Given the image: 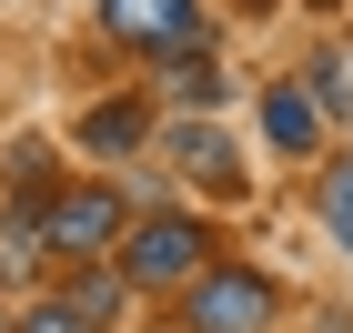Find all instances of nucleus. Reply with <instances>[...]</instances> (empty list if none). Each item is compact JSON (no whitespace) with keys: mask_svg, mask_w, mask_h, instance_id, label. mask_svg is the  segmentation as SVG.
<instances>
[{"mask_svg":"<svg viewBox=\"0 0 353 333\" xmlns=\"http://www.w3.org/2000/svg\"><path fill=\"white\" fill-rule=\"evenodd\" d=\"M202 252H212V232H202L192 212H152V222H121V283H132V293L192 283V273H202Z\"/></svg>","mask_w":353,"mask_h":333,"instance_id":"f257e3e1","label":"nucleus"},{"mask_svg":"<svg viewBox=\"0 0 353 333\" xmlns=\"http://www.w3.org/2000/svg\"><path fill=\"white\" fill-rule=\"evenodd\" d=\"M182 333H272V283L252 263H212L182 293Z\"/></svg>","mask_w":353,"mask_h":333,"instance_id":"f03ea898","label":"nucleus"},{"mask_svg":"<svg viewBox=\"0 0 353 333\" xmlns=\"http://www.w3.org/2000/svg\"><path fill=\"white\" fill-rule=\"evenodd\" d=\"M41 243H51L61 263H101V252L121 243V202H111L101 182H71V192H51V212H41Z\"/></svg>","mask_w":353,"mask_h":333,"instance_id":"7ed1b4c3","label":"nucleus"},{"mask_svg":"<svg viewBox=\"0 0 353 333\" xmlns=\"http://www.w3.org/2000/svg\"><path fill=\"white\" fill-rule=\"evenodd\" d=\"M162 162L182 172L192 192H212V202H232V192H243V152H232L212 121H172V132H162Z\"/></svg>","mask_w":353,"mask_h":333,"instance_id":"20e7f679","label":"nucleus"},{"mask_svg":"<svg viewBox=\"0 0 353 333\" xmlns=\"http://www.w3.org/2000/svg\"><path fill=\"white\" fill-rule=\"evenodd\" d=\"M101 30L162 61V51H182V41H202V10H192V0H101Z\"/></svg>","mask_w":353,"mask_h":333,"instance_id":"39448f33","label":"nucleus"},{"mask_svg":"<svg viewBox=\"0 0 353 333\" xmlns=\"http://www.w3.org/2000/svg\"><path fill=\"white\" fill-rule=\"evenodd\" d=\"M263 141L272 152H313V141H323V101H313L303 81H272L263 91Z\"/></svg>","mask_w":353,"mask_h":333,"instance_id":"423d86ee","label":"nucleus"},{"mask_svg":"<svg viewBox=\"0 0 353 333\" xmlns=\"http://www.w3.org/2000/svg\"><path fill=\"white\" fill-rule=\"evenodd\" d=\"M152 141V111L141 101H91L81 111V152H141Z\"/></svg>","mask_w":353,"mask_h":333,"instance_id":"0eeeda50","label":"nucleus"},{"mask_svg":"<svg viewBox=\"0 0 353 333\" xmlns=\"http://www.w3.org/2000/svg\"><path fill=\"white\" fill-rule=\"evenodd\" d=\"M162 91H172V101H192V111L222 101V61L202 51V41H182V51H162Z\"/></svg>","mask_w":353,"mask_h":333,"instance_id":"6e6552de","label":"nucleus"},{"mask_svg":"<svg viewBox=\"0 0 353 333\" xmlns=\"http://www.w3.org/2000/svg\"><path fill=\"white\" fill-rule=\"evenodd\" d=\"M323 232L353 252V162H333V172H323Z\"/></svg>","mask_w":353,"mask_h":333,"instance_id":"1a4fd4ad","label":"nucleus"},{"mask_svg":"<svg viewBox=\"0 0 353 333\" xmlns=\"http://www.w3.org/2000/svg\"><path fill=\"white\" fill-rule=\"evenodd\" d=\"M71 303H81V323H111V313H121V273H91Z\"/></svg>","mask_w":353,"mask_h":333,"instance_id":"9d476101","label":"nucleus"},{"mask_svg":"<svg viewBox=\"0 0 353 333\" xmlns=\"http://www.w3.org/2000/svg\"><path fill=\"white\" fill-rule=\"evenodd\" d=\"M21 333H101V323H81V303H41Z\"/></svg>","mask_w":353,"mask_h":333,"instance_id":"9b49d317","label":"nucleus"}]
</instances>
